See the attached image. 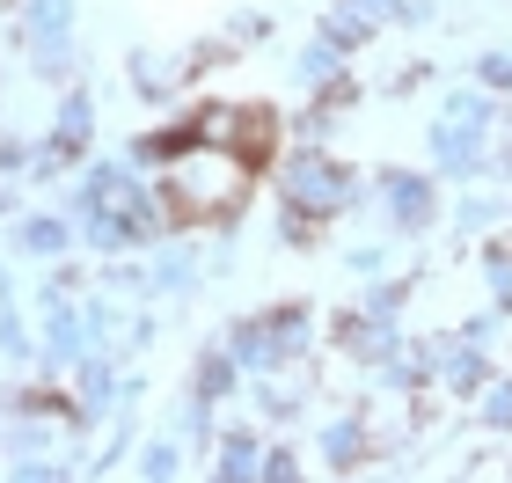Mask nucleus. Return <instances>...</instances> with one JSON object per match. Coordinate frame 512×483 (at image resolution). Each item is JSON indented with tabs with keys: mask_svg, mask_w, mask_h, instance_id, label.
I'll return each instance as SVG.
<instances>
[{
	"mask_svg": "<svg viewBox=\"0 0 512 483\" xmlns=\"http://www.w3.org/2000/svg\"><path fill=\"white\" fill-rule=\"evenodd\" d=\"M227 352L242 359V374H286L315 352V308L308 301H271L256 315H235L227 322Z\"/></svg>",
	"mask_w": 512,
	"mask_h": 483,
	"instance_id": "obj_2",
	"label": "nucleus"
},
{
	"mask_svg": "<svg viewBox=\"0 0 512 483\" xmlns=\"http://www.w3.org/2000/svg\"><path fill=\"white\" fill-rule=\"evenodd\" d=\"M37 169V140H15V132H0V176H30Z\"/></svg>",
	"mask_w": 512,
	"mask_h": 483,
	"instance_id": "obj_34",
	"label": "nucleus"
},
{
	"mask_svg": "<svg viewBox=\"0 0 512 483\" xmlns=\"http://www.w3.org/2000/svg\"><path fill=\"white\" fill-rule=\"evenodd\" d=\"M30 66H37L52 88H66V81L81 74V52H74V37H44V44H30Z\"/></svg>",
	"mask_w": 512,
	"mask_h": 483,
	"instance_id": "obj_22",
	"label": "nucleus"
},
{
	"mask_svg": "<svg viewBox=\"0 0 512 483\" xmlns=\"http://www.w3.org/2000/svg\"><path fill=\"white\" fill-rule=\"evenodd\" d=\"M505 213H512V198H491V191L476 198V191H469V198L454 205V227H461V235H491V227H498Z\"/></svg>",
	"mask_w": 512,
	"mask_h": 483,
	"instance_id": "obj_24",
	"label": "nucleus"
},
{
	"mask_svg": "<svg viewBox=\"0 0 512 483\" xmlns=\"http://www.w3.org/2000/svg\"><path fill=\"white\" fill-rule=\"evenodd\" d=\"M169 432H176V440L191 447V454H205V447L220 440V425H213V396H183V403H176V425H169Z\"/></svg>",
	"mask_w": 512,
	"mask_h": 483,
	"instance_id": "obj_21",
	"label": "nucleus"
},
{
	"mask_svg": "<svg viewBox=\"0 0 512 483\" xmlns=\"http://www.w3.org/2000/svg\"><path fill=\"white\" fill-rule=\"evenodd\" d=\"M213 454H220V462H213V476H220V483H249L256 469H264V447H256V432H249V425L220 432Z\"/></svg>",
	"mask_w": 512,
	"mask_h": 483,
	"instance_id": "obj_16",
	"label": "nucleus"
},
{
	"mask_svg": "<svg viewBox=\"0 0 512 483\" xmlns=\"http://www.w3.org/2000/svg\"><path fill=\"white\" fill-rule=\"evenodd\" d=\"M476 425H491V432H512V374H505V381L491 374V388L476 396Z\"/></svg>",
	"mask_w": 512,
	"mask_h": 483,
	"instance_id": "obj_29",
	"label": "nucleus"
},
{
	"mask_svg": "<svg viewBox=\"0 0 512 483\" xmlns=\"http://www.w3.org/2000/svg\"><path fill=\"white\" fill-rule=\"evenodd\" d=\"M191 140L235 147V140H242V103H198V110H191Z\"/></svg>",
	"mask_w": 512,
	"mask_h": 483,
	"instance_id": "obj_20",
	"label": "nucleus"
},
{
	"mask_svg": "<svg viewBox=\"0 0 512 483\" xmlns=\"http://www.w3.org/2000/svg\"><path fill=\"white\" fill-rule=\"evenodd\" d=\"M81 293H88V279H81V271H74V264H52V279H44V286H37V308H59V301H81Z\"/></svg>",
	"mask_w": 512,
	"mask_h": 483,
	"instance_id": "obj_30",
	"label": "nucleus"
},
{
	"mask_svg": "<svg viewBox=\"0 0 512 483\" xmlns=\"http://www.w3.org/2000/svg\"><path fill=\"white\" fill-rule=\"evenodd\" d=\"M425 147H432V161H439V176H454V183L491 176V147H483V132H461V125H447V118H432Z\"/></svg>",
	"mask_w": 512,
	"mask_h": 483,
	"instance_id": "obj_8",
	"label": "nucleus"
},
{
	"mask_svg": "<svg viewBox=\"0 0 512 483\" xmlns=\"http://www.w3.org/2000/svg\"><path fill=\"white\" fill-rule=\"evenodd\" d=\"M183 147H191V118H169V125H154V132H139L125 154L139 161V169H169Z\"/></svg>",
	"mask_w": 512,
	"mask_h": 483,
	"instance_id": "obj_17",
	"label": "nucleus"
},
{
	"mask_svg": "<svg viewBox=\"0 0 512 483\" xmlns=\"http://www.w3.org/2000/svg\"><path fill=\"white\" fill-rule=\"evenodd\" d=\"M344 271H352V279H374V271H388V249L381 242H352L344 249Z\"/></svg>",
	"mask_w": 512,
	"mask_h": 483,
	"instance_id": "obj_36",
	"label": "nucleus"
},
{
	"mask_svg": "<svg viewBox=\"0 0 512 483\" xmlns=\"http://www.w3.org/2000/svg\"><path fill=\"white\" fill-rule=\"evenodd\" d=\"M322 235V220H308V213H293V205H278V249H308Z\"/></svg>",
	"mask_w": 512,
	"mask_h": 483,
	"instance_id": "obj_33",
	"label": "nucleus"
},
{
	"mask_svg": "<svg viewBox=\"0 0 512 483\" xmlns=\"http://www.w3.org/2000/svg\"><path fill=\"white\" fill-rule=\"evenodd\" d=\"M264 483H300V447H264Z\"/></svg>",
	"mask_w": 512,
	"mask_h": 483,
	"instance_id": "obj_35",
	"label": "nucleus"
},
{
	"mask_svg": "<svg viewBox=\"0 0 512 483\" xmlns=\"http://www.w3.org/2000/svg\"><path fill=\"white\" fill-rule=\"evenodd\" d=\"M161 205H169V220L191 235V227H220L227 235V220H242L249 213V191H256V169L235 154V147H205L191 140L169 169H161Z\"/></svg>",
	"mask_w": 512,
	"mask_h": 483,
	"instance_id": "obj_1",
	"label": "nucleus"
},
{
	"mask_svg": "<svg viewBox=\"0 0 512 483\" xmlns=\"http://www.w3.org/2000/svg\"><path fill=\"white\" fill-rule=\"evenodd\" d=\"M183 454H191V447H183L176 432H169V440H147V447H139V454H132V469L147 476V483H169V476L183 469Z\"/></svg>",
	"mask_w": 512,
	"mask_h": 483,
	"instance_id": "obj_23",
	"label": "nucleus"
},
{
	"mask_svg": "<svg viewBox=\"0 0 512 483\" xmlns=\"http://www.w3.org/2000/svg\"><path fill=\"white\" fill-rule=\"evenodd\" d=\"M417 81H432V66H425V59H410V66H395V74H388V88H395V96H410Z\"/></svg>",
	"mask_w": 512,
	"mask_h": 483,
	"instance_id": "obj_38",
	"label": "nucleus"
},
{
	"mask_svg": "<svg viewBox=\"0 0 512 483\" xmlns=\"http://www.w3.org/2000/svg\"><path fill=\"white\" fill-rule=\"evenodd\" d=\"M0 220H22V191H15V176H0Z\"/></svg>",
	"mask_w": 512,
	"mask_h": 483,
	"instance_id": "obj_40",
	"label": "nucleus"
},
{
	"mask_svg": "<svg viewBox=\"0 0 512 483\" xmlns=\"http://www.w3.org/2000/svg\"><path fill=\"white\" fill-rule=\"evenodd\" d=\"M74 242H81L74 213H22V220L8 227V249H15V257H44V264H59Z\"/></svg>",
	"mask_w": 512,
	"mask_h": 483,
	"instance_id": "obj_9",
	"label": "nucleus"
},
{
	"mask_svg": "<svg viewBox=\"0 0 512 483\" xmlns=\"http://www.w3.org/2000/svg\"><path fill=\"white\" fill-rule=\"evenodd\" d=\"M22 454H44V425H37V410H15V425H8V462H22Z\"/></svg>",
	"mask_w": 512,
	"mask_h": 483,
	"instance_id": "obj_32",
	"label": "nucleus"
},
{
	"mask_svg": "<svg viewBox=\"0 0 512 483\" xmlns=\"http://www.w3.org/2000/svg\"><path fill=\"white\" fill-rule=\"evenodd\" d=\"M118 462H132V418H125V432L103 447V462H88V469H118Z\"/></svg>",
	"mask_w": 512,
	"mask_h": 483,
	"instance_id": "obj_39",
	"label": "nucleus"
},
{
	"mask_svg": "<svg viewBox=\"0 0 512 483\" xmlns=\"http://www.w3.org/2000/svg\"><path fill=\"white\" fill-rule=\"evenodd\" d=\"M278 198H286L293 213H308V220H337V213H352V205H366V176L352 161L322 154V147H300L286 169H278Z\"/></svg>",
	"mask_w": 512,
	"mask_h": 483,
	"instance_id": "obj_3",
	"label": "nucleus"
},
{
	"mask_svg": "<svg viewBox=\"0 0 512 483\" xmlns=\"http://www.w3.org/2000/svg\"><path fill=\"white\" fill-rule=\"evenodd\" d=\"M0 301H15V279H8V257H0Z\"/></svg>",
	"mask_w": 512,
	"mask_h": 483,
	"instance_id": "obj_42",
	"label": "nucleus"
},
{
	"mask_svg": "<svg viewBox=\"0 0 512 483\" xmlns=\"http://www.w3.org/2000/svg\"><path fill=\"white\" fill-rule=\"evenodd\" d=\"M344 66H352V52H344V44H337L330 30H315V37L293 52V81H300V88H330V81L344 74Z\"/></svg>",
	"mask_w": 512,
	"mask_h": 483,
	"instance_id": "obj_13",
	"label": "nucleus"
},
{
	"mask_svg": "<svg viewBox=\"0 0 512 483\" xmlns=\"http://www.w3.org/2000/svg\"><path fill=\"white\" fill-rule=\"evenodd\" d=\"M96 352V330H88V308L81 301H59L44 308V330H37V359L52 366V374H74V366Z\"/></svg>",
	"mask_w": 512,
	"mask_h": 483,
	"instance_id": "obj_6",
	"label": "nucleus"
},
{
	"mask_svg": "<svg viewBox=\"0 0 512 483\" xmlns=\"http://www.w3.org/2000/svg\"><path fill=\"white\" fill-rule=\"evenodd\" d=\"M505 132H512V103H505Z\"/></svg>",
	"mask_w": 512,
	"mask_h": 483,
	"instance_id": "obj_43",
	"label": "nucleus"
},
{
	"mask_svg": "<svg viewBox=\"0 0 512 483\" xmlns=\"http://www.w3.org/2000/svg\"><path fill=\"white\" fill-rule=\"evenodd\" d=\"M439 388L461 403H476L483 388H491V344L476 337H439Z\"/></svg>",
	"mask_w": 512,
	"mask_h": 483,
	"instance_id": "obj_7",
	"label": "nucleus"
},
{
	"mask_svg": "<svg viewBox=\"0 0 512 483\" xmlns=\"http://www.w3.org/2000/svg\"><path fill=\"white\" fill-rule=\"evenodd\" d=\"M381 205H388V235L395 242H417L425 227H439V191L425 169H381Z\"/></svg>",
	"mask_w": 512,
	"mask_h": 483,
	"instance_id": "obj_4",
	"label": "nucleus"
},
{
	"mask_svg": "<svg viewBox=\"0 0 512 483\" xmlns=\"http://www.w3.org/2000/svg\"><path fill=\"white\" fill-rule=\"evenodd\" d=\"M417 301V279H403V271H374V279L359 286V308L366 315H403Z\"/></svg>",
	"mask_w": 512,
	"mask_h": 483,
	"instance_id": "obj_19",
	"label": "nucleus"
},
{
	"mask_svg": "<svg viewBox=\"0 0 512 483\" xmlns=\"http://www.w3.org/2000/svg\"><path fill=\"white\" fill-rule=\"evenodd\" d=\"M242 388V359L227 352V337L220 344H205V352L191 359V396H213V403H227Z\"/></svg>",
	"mask_w": 512,
	"mask_h": 483,
	"instance_id": "obj_12",
	"label": "nucleus"
},
{
	"mask_svg": "<svg viewBox=\"0 0 512 483\" xmlns=\"http://www.w3.org/2000/svg\"><path fill=\"white\" fill-rule=\"evenodd\" d=\"M0 359H37V330H30V322H22V308L15 301H0Z\"/></svg>",
	"mask_w": 512,
	"mask_h": 483,
	"instance_id": "obj_27",
	"label": "nucleus"
},
{
	"mask_svg": "<svg viewBox=\"0 0 512 483\" xmlns=\"http://www.w3.org/2000/svg\"><path fill=\"white\" fill-rule=\"evenodd\" d=\"M125 74H132V88H139L147 103H169L176 81H183V59L169 66V59H154V52H125Z\"/></svg>",
	"mask_w": 512,
	"mask_h": 483,
	"instance_id": "obj_18",
	"label": "nucleus"
},
{
	"mask_svg": "<svg viewBox=\"0 0 512 483\" xmlns=\"http://www.w3.org/2000/svg\"><path fill=\"white\" fill-rule=\"evenodd\" d=\"M491 176H498V183H512V140H505V147L491 154Z\"/></svg>",
	"mask_w": 512,
	"mask_h": 483,
	"instance_id": "obj_41",
	"label": "nucleus"
},
{
	"mask_svg": "<svg viewBox=\"0 0 512 483\" xmlns=\"http://www.w3.org/2000/svg\"><path fill=\"white\" fill-rule=\"evenodd\" d=\"M227 37H235V44H264L271 37V15L264 8H242L235 22H227Z\"/></svg>",
	"mask_w": 512,
	"mask_h": 483,
	"instance_id": "obj_37",
	"label": "nucleus"
},
{
	"mask_svg": "<svg viewBox=\"0 0 512 483\" xmlns=\"http://www.w3.org/2000/svg\"><path fill=\"white\" fill-rule=\"evenodd\" d=\"M483 286H491V308L512 315V242H491V249H483Z\"/></svg>",
	"mask_w": 512,
	"mask_h": 483,
	"instance_id": "obj_28",
	"label": "nucleus"
},
{
	"mask_svg": "<svg viewBox=\"0 0 512 483\" xmlns=\"http://www.w3.org/2000/svg\"><path fill=\"white\" fill-rule=\"evenodd\" d=\"M469 81L491 88V96H512V44H491V52L469 59Z\"/></svg>",
	"mask_w": 512,
	"mask_h": 483,
	"instance_id": "obj_26",
	"label": "nucleus"
},
{
	"mask_svg": "<svg viewBox=\"0 0 512 483\" xmlns=\"http://www.w3.org/2000/svg\"><path fill=\"white\" fill-rule=\"evenodd\" d=\"M103 293H118V301H147L154 279H147V264H110L103 271Z\"/></svg>",
	"mask_w": 512,
	"mask_h": 483,
	"instance_id": "obj_31",
	"label": "nucleus"
},
{
	"mask_svg": "<svg viewBox=\"0 0 512 483\" xmlns=\"http://www.w3.org/2000/svg\"><path fill=\"white\" fill-rule=\"evenodd\" d=\"M498 110H505V103L491 96V88H476V81H469V88H454V96L439 103V118H447V125H461V132H483V140H491Z\"/></svg>",
	"mask_w": 512,
	"mask_h": 483,
	"instance_id": "obj_15",
	"label": "nucleus"
},
{
	"mask_svg": "<svg viewBox=\"0 0 512 483\" xmlns=\"http://www.w3.org/2000/svg\"><path fill=\"white\" fill-rule=\"evenodd\" d=\"M256 410H264V418H300V410H308V388H293V381H278V374H264V388H256Z\"/></svg>",
	"mask_w": 512,
	"mask_h": 483,
	"instance_id": "obj_25",
	"label": "nucleus"
},
{
	"mask_svg": "<svg viewBox=\"0 0 512 483\" xmlns=\"http://www.w3.org/2000/svg\"><path fill=\"white\" fill-rule=\"evenodd\" d=\"M322 462H330L337 476H359L366 462H374V425H366V410H344V418L322 425Z\"/></svg>",
	"mask_w": 512,
	"mask_h": 483,
	"instance_id": "obj_10",
	"label": "nucleus"
},
{
	"mask_svg": "<svg viewBox=\"0 0 512 483\" xmlns=\"http://www.w3.org/2000/svg\"><path fill=\"white\" fill-rule=\"evenodd\" d=\"M74 8H81V0H22V8H15V37L22 44L74 37Z\"/></svg>",
	"mask_w": 512,
	"mask_h": 483,
	"instance_id": "obj_14",
	"label": "nucleus"
},
{
	"mask_svg": "<svg viewBox=\"0 0 512 483\" xmlns=\"http://www.w3.org/2000/svg\"><path fill=\"white\" fill-rule=\"evenodd\" d=\"M147 279H154V293H169V301H176V293H198L205 257H198L191 242H169V235H161V242H154V257H147Z\"/></svg>",
	"mask_w": 512,
	"mask_h": 483,
	"instance_id": "obj_11",
	"label": "nucleus"
},
{
	"mask_svg": "<svg viewBox=\"0 0 512 483\" xmlns=\"http://www.w3.org/2000/svg\"><path fill=\"white\" fill-rule=\"evenodd\" d=\"M0 8H22V0H0Z\"/></svg>",
	"mask_w": 512,
	"mask_h": 483,
	"instance_id": "obj_44",
	"label": "nucleus"
},
{
	"mask_svg": "<svg viewBox=\"0 0 512 483\" xmlns=\"http://www.w3.org/2000/svg\"><path fill=\"white\" fill-rule=\"evenodd\" d=\"M330 344H337V352L352 359V366H366V374H374V366H381V359H395V352H403L410 337L395 330V315H366V308L352 301V308L337 315V330H330Z\"/></svg>",
	"mask_w": 512,
	"mask_h": 483,
	"instance_id": "obj_5",
	"label": "nucleus"
}]
</instances>
